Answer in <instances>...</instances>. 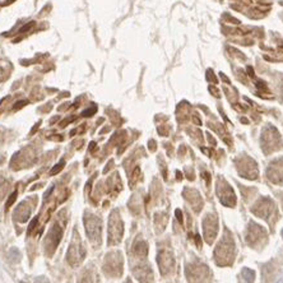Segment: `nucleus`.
I'll return each instance as SVG.
<instances>
[{
	"mask_svg": "<svg viewBox=\"0 0 283 283\" xmlns=\"http://www.w3.org/2000/svg\"><path fill=\"white\" fill-rule=\"evenodd\" d=\"M176 217H177V219H179V222H181L182 223V213H181V211L180 209H176Z\"/></svg>",
	"mask_w": 283,
	"mask_h": 283,
	"instance_id": "nucleus-9",
	"label": "nucleus"
},
{
	"mask_svg": "<svg viewBox=\"0 0 283 283\" xmlns=\"http://www.w3.org/2000/svg\"><path fill=\"white\" fill-rule=\"evenodd\" d=\"M15 199H17V191H14L13 194H10V196H9V199H8V202H6V208H10L12 207V204L15 202Z\"/></svg>",
	"mask_w": 283,
	"mask_h": 283,
	"instance_id": "nucleus-3",
	"label": "nucleus"
},
{
	"mask_svg": "<svg viewBox=\"0 0 283 283\" xmlns=\"http://www.w3.org/2000/svg\"><path fill=\"white\" fill-rule=\"evenodd\" d=\"M247 70H249V73H250V77H254V70L251 69V66H249Z\"/></svg>",
	"mask_w": 283,
	"mask_h": 283,
	"instance_id": "nucleus-12",
	"label": "nucleus"
},
{
	"mask_svg": "<svg viewBox=\"0 0 283 283\" xmlns=\"http://www.w3.org/2000/svg\"><path fill=\"white\" fill-rule=\"evenodd\" d=\"M221 78H222V79H223V80H225L226 83H228V82H229V80H228V78H227L226 75H223V74H222V73H221Z\"/></svg>",
	"mask_w": 283,
	"mask_h": 283,
	"instance_id": "nucleus-13",
	"label": "nucleus"
},
{
	"mask_svg": "<svg viewBox=\"0 0 283 283\" xmlns=\"http://www.w3.org/2000/svg\"><path fill=\"white\" fill-rule=\"evenodd\" d=\"M33 26H35V22H28L26 26H23L22 28L19 29V33H24V32H27V31H29Z\"/></svg>",
	"mask_w": 283,
	"mask_h": 283,
	"instance_id": "nucleus-4",
	"label": "nucleus"
},
{
	"mask_svg": "<svg viewBox=\"0 0 283 283\" xmlns=\"http://www.w3.org/2000/svg\"><path fill=\"white\" fill-rule=\"evenodd\" d=\"M94 112H96V107H92V109L84 110V111H83V116H92Z\"/></svg>",
	"mask_w": 283,
	"mask_h": 283,
	"instance_id": "nucleus-6",
	"label": "nucleus"
},
{
	"mask_svg": "<svg viewBox=\"0 0 283 283\" xmlns=\"http://www.w3.org/2000/svg\"><path fill=\"white\" fill-rule=\"evenodd\" d=\"M208 79L209 80H213V83H214V84H216V83H217V79H216V77L213 75V71L212 70H208Z\"/></svg>",
	"mask_w": 283,
	"mask_h": 283,
	"instance_id": "nucleus-8",
	"label": "nucleus"
},
{
	"mask_svg": "<svg viewBox=\"0 0 283 283\" xmlns=\"http://www.w3.org/2000/svg\"><path fill=\"white\" fill-rule=\"evenodd\" d=\"M62 167H64V162H60V163H58L55 167H52V169L50 170V176H54V175L59 174V172L62 170Z\"/></svg>",
	"mask_w": 283,
	"mask_h": 283,
	"instance_id": "nucleus-2",
	"label": "nucleus"
},
{
	"mask_svg": "<svg viewBox=\"0 0 283 283\" xmlns=\"http://www.w3.org/2000/svg\"><path fill=\"white\" fill-rule=\"evenodd\" d=\"M209 89H211V92H213V93H214V96H216V97H219V92H218V91H217L214 87H211Z\"/></svg>",
	"mask_w": 283,
	"mask_h": 283,
	"instance_id": "nucleus-10",
	"label": "nucleus"
},
{
	"mask_svg": "<svg viewBox=\"0 0 283 283\" xmlns=\"http://www.w3.org/2000/svg\"><path fill=\"white\" fill-rule=\"evenodd\" d=\"M28 103V101H19L15 103V106H13V110H19V109H22L23 106H26V105Z\"/></svg>",
	"mask_w": 283,
	"mask_h": 283,
	"instance_id": "nucleus-5",
	"label": "nucleus"
},
{
	"mask_svg": "<svg viewBox=\"0 0 283 283\" xmlns=\"http://www.w3.org/2000/svg\"><path fill=\"white\" fill-rule=\"evenodd\" d=\"M282 236H283V229H282Z\"/></svg>",
	"mask_w": 283,
	"mask_h": 283,
	"instance_id": "nucleus-15",
	"label": "nucleus"
},
{
	"mask_svg": "<svg viewBox=\"0 0 283 283\" xmlns=\"http://www.w3.org/2000/svg\"><path fill=\"white\" fill-rule=\"evenodd\" d=\"M254 277H255V274H254V272L251 270V269H249V268H244V269H242V278H244L246 282L254 281Z\"/></svg>",
	"mask_w": 283,
	"mask_h": 283,
	"instance_id": "nucleus-1",
	"label": "nucleus"
},
{
	"mask_svg": "<svg viewBox=\"0 0 283 283\" xmlns=\"http://www.w3.org/2000/svg\"><path fill=\"white\" fill-rule=\"evenodd\" d=\"M37 221H38V219H37V218H35L33 221L29 223V227H28V234H31V232H32V229H33V228L36 227V225H37Z\"/></svg>",
	"mask_w": 283,
	"mask_h": 283,
	"instance_id": "nucleus-7",
	"label": "nucleus"
},
{
	"mask_svg": "<svg viewBox=\"0 0 283 283\" xmlns=\"http://www.w3.org/2000/svg\"><path fill=\"white\" fill-rule=\"evenodd\" d=\"M52 191H54V186H51V187L49 189V190H47V193H46V195H45V196H46V199H47V198L50 196V194H51Z\"/></svg>",
	"mask_w": 283,
	"mask_h": 283,
	"instance_id": "nucleus-11",
	"label": "nucleus"
},
{
	"mask_svg": "<svg viewBox=\"0 0 283 283\" xmlns=\"http://www.w3.org/2000/svg\"><path fill=\"white\" fill-rule=\"evenodd\" d=\"M13 2H15V0H6L5 4H10V3H13Z\"/></svg>",
	"mask_w": 283,
	"mask_h": 283,
	"instance_id": "nucleus-14",
	"label": "nucleus"
}]
</instances>
